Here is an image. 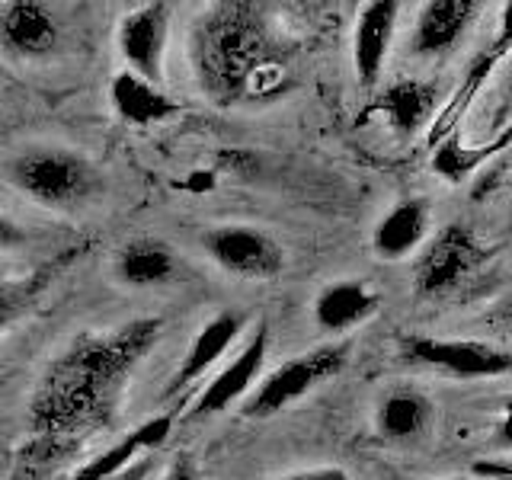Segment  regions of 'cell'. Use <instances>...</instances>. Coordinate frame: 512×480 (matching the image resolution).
I'll return each mask as SVG.
<instances>
[{
	"instance_id": "6da1fadb",
	"label": "cell",
	"mask_w": 512,
	"mask_h": 480,
	"mask_svg": "<svg viewBox=\"0 0 512 480\" xmlns=\"http://www.w3.org/2000/svg\"><path fill=\"white\" fill-rule=\"evenodd\" d=\"M164 317L148 314L112 330L74 336L45 365L26 404L29 436L80 445L119 416L135 368L151 356L164 336Z\"/></svg>"
},
{
	"instance_id": "7a4b0ae2",
	"label": "cell",
	"mask_w": 512,
	"mask_h": 480,
	"mask_svg": "<svg viewBox=\"0 0 512 480\" xmlns=\"http://www.w3.org/2000/svg\"><path fill=\"white\" fill-rule=\"evenodd\" d=\"M292 45L263 7L244 0L212 4L189 29V64L215 106L263 103L288 84Z\"/></svg>"
},
{
	"instance_id": "3957f363",
	"label": "cell",
	"mask_w": 512,
	"mask_h": 480,
	"mask_svg": "<svg viewBox=\"0 0 512 480\" xmlns=\"http://www.w3.org/2000/svg\"><path fill=\"white\" fill-rule=\"evenodd\" d=\"M4 180L26 199L55 212H77L100 196L103 186L100 173L84 154L48 144L13 154L4 167Z\"/></svg>"
},
{
	"instance_id": "277c9868",
	"label": "cell",
	"mask_w": 512,
	"mask_h": 480,
	"mask_svg": "<svg viewBox=\"0 0 512 480\" xmlns=\"http://www.w3.org/2000/svg\"><path fill=\"white\" fill-rule=\"evenodd\" d=\"M349 362V346L346 343H327L317 346L311 352H301V356L282 362L279 368L256 384V391L244 400V416L247 420H266V416H276L285 407L298 404L301 397H308L317 391L320 384H327L336 378Z\"/></svg>"
},
{
	"instance_id": "5b68a950",
	"label": "cell",
	"mask_w": 512,
	"mask_h": 480,
	"mask_svg": "<svg viewBox=\"0 0 512 480\" xmlns=\"http://www.w3.org/2000/svg\"><path fill=\"white\" fill-rule=\"evenodd\" d=\"M484 244L468 224H445L423 247L413 266V288L420 298H445L468 282L484 263Z\"/></svg>"
},
{
	"instance_id": "8992f818",
	"label": "cell",
	"mask_w": 512,
	"mask_h": 480,
	"mask_svg": "<svg viewBox=\"0 0 512 480\" xmlns=\"http://www.w3.org/2000/svg\"><path fill=\"white\" fill-rule=\"evenodd\" d=\"M202 247L212 263L234 279L266 282L285 269V250L279 240L250 224H218L202 234Z\"/></svg>"
},
{
	"instance_id": "52a82bcc",
	"label": "cell",
	"mask_w": 512,
	"mask_h": 480,
	"mask_svg": "<svg viewBox=\"0 0 512 480\" xmlns=\"http://www.w3.org/2000/svg\"><path fill=\"white\" fill-rule=\"evenodd\" d=\"M400 356L413 365L439 368L452 378H500L512 372V352L480 340H436V336H404Z\"/></svg>"
},
{
	"instance_id": "ba28073f",
	"label": "cell",
	"mask_w": 512,
	"mask_h": 480,
	"mask_svg": "<svg viewBox=\"0 0 512 480\" xmlns=\"http://www.w3.org/2000/svg\"><path fill=\"white\" fill-rule=\"evenodd\" d=\"M266 352H269V324L260 320L256 333L247 340V346L237 352V356L215 372V378L205 384L196 394L189 407V420H202V416H215L221 410H228L237 400H247L256 384L263 381V365H266Z\"/></svg>"
},
{
	"instance_id": "9c48e42d",
	"label": "cell",
	"mask_w": 512,
	"mask_h": 480,
	"mask_svg": "<svg viewBox=\"0 0 512 480\" xmlns=\"http://www.w3.org/2000/svg\"><path fill=\"white\" fill-rule=\"evenodd\" d=\"M170 36V7L167 4H144L125 13L119 20V55L125 58L128 71L151 80L160 87L164 80V52Z\"/></svg>"
},
{
	"instance_id": "30bf717a",
	"label": "cell",
	"mask_w": 512,
	"mask_h": 480,
	"mask_svg": "<svg viewBox=\"0 0 512 480\" xmlns=\"http://www.w3.org/2000/svg\"><path fill=\"white\" fill-rule=\"evenodd\" d=\"M480 10H484V4H477V0H432V4H423L410 36L413 58L445 61L448 55H455L477 23Z\"/></svg>"
},
{
	"instance_id": "8fae6325",
	"label": "cell",
	"mask_w": 512,
	"mask_h": 480,
	"mask_svg": "<svg viewBox=\"0 0 512 480\" xmlns=\"http://www.w3.org/2000/svg\"><path fill=\"white\" fill-rule=\"evenodd\" d=\"M55 13L39 0H7L0 7V45L13 61H42L58 48Z\"/></svg>"
},
{
	"instance_id": "7c38bea8",
	"label": "cell",
	"mask_w": 512,
	"mask_h": 480,
	"mask_svg": "<svg viewBox=\"0 0 512 480\" xmlns=\"http://www.w3.org/2000/svg\"><path fill=\"white\" fill-rule=\"evenodd\" d=\"M247 327V311H218L212 320H205V327L192 336L183 362L176 365V372L164 384V397H173L186 388H192L205 372L228 356V349L237 343V336Z\"/></svg>"
},
{
	"instance_id": "4fadbf2b",
	"label": "cell",
	"mask_w": 512,
	"mask_h": 480,
	"mask_svg": "<svg viewBox=\"0 0 512 480\" xmlns=\"http://www.w3.org/2000/svg\"><path fill=\"white\" fill-rule=\"evenodd\" d=\"M397 20L400 4H394V0H372L359 10L356 32H352V64H356V80L365 90H375L384 74Z\"/></svg>"
},
{
	"instance_id": "5bb4252c",
	"label": "cell",
	"mask_w": 512,
	"mask_h": 480,
	"mask_svg": "<svg viewBox=\"0 0 512 480\" xmlns=\"http://www.w3.org/2000/svg\"><path fill=\"white\" fill-rule=\"evenodd\" d=\"M170 429H173L170 413L151 416V420H144L138 429L128 432V436H122L116 445L103 448L100 455H93L87 464H80L71 480H112V477H119L125 468H132V464L141 461L144 455L157 452V448L167 442Z\"/></svg>"
},
{
	"instance_id": "9a60e30c",
	"label": "cell",
	"mask_w": 512,
	"mask_h": 480,
	"mask_svg": "<svg viewBox=\"0 0 512 480\" xmlns=\"http://www.w3.org/2000/svg\"><path fill=\"white\" fill-rule=\"evenodd\" d=\"M429 237V202L404 199L384 215L372 231V250L384 263H400L416 253Z\"/></svg>"
},
{
	"instance_id": "2e32d148",
	"label": "cell",
	"mask_w": 512,
	"mask_h": 480,
	"mask_svg": "<svg viewBox=\"0 0 512 480\" xmlns=\"http://www.w3.org/2000/svg\"><path fill=\"white\" fill-rule=\"evenodd\" d=\"M436 423V407L432 400L416 388H394L381 397L375 410V429L384 442L407 445L420 442Z\"/></svg>"
},
{
	"instance_id": "e0dca14e",
	"label": "cell",
	"mask_w": 512,
	"mask_h": 480,
	"mask_svg": "<svg viewBox=\"0 0 512 480\" xmlns=\"http://www.w3.org/2000/svg\"><path fill=\"white\" fill-rule=\"evenodd\" d=\"M314 320L327 333H346L352 327L368 324L378 314V295L365 282L343 279L330 282L314 298Z\"/></svg>"
},
{
	"instance_id": "ac0fdd59",
	"label": "cell",
	"mask_w": 512,
	"mask_h": 480,
	"mask_svg": "<svg viewBox=\"0 0 512 480\" xmlns=\"http://www.w3.org/2000/svg\"><path fill=\"white\" fill-rule=\"evenodd\" d=\"M112 276L132 288L164 285L176 276V253L157 237L125 240L112 256Z\"/></svg>"
},
{
	"instance_id": "d6986e66",
	"label": "cell",
	"mask_w": 512,
	"mask_h": 480,
	"mask_svg": "<svg viewBox=\"0 0 512 480\" xmlns=\"http://www.w3.org/2000/svg\"><path fill=\"white\" fill-rule=\"evenodd\" d=\"M112 106H116V112L125 122H135V125L160 122L180 112V106H176L164 90L151 84V80L138 77L135 71H122L112 80Z\"/></svg>"
},
{
	"instance_id": "ffe728a7",
	"label": "cell",
	"mask_w": 512,
	"mask_h": 480,
	"mask_svg": "<svg viewBox=\"0 0 512 480\" xmlns=\"http://www.w3.org/2000/svg\"><path fill=\"white\" fill-rule=\"evenodd\" d=\"M381 109L384 119L394 132H416L436 109V90L420 80H397L388 90L381 93Z\"/></svg>"
},
{
	"instance_id": "44dd1931",
	"label": "cell",
	"mask_w": 512,
	"mask_h": 480,
	"mask_svg": "<svg viewBox=\"0 0 512 480\" xmlns=\"http://www.w3.org/2000/svg\"><path fill=\"white\" fill-rule=\"evenodd\" d=\"M74 452V445L45 439V436H29L16 452L10 455L7 480H42L48 468H55L61 458H68Z\"/></svg>"
},
{
	"instance_id": "7402d4cb",
	"label": "cell",
	"mask_w": 512,
	"mask_h": 480,
	"mask_svg": "<svg viewBox=\"0 0 512 480\" xmlns=\"http://www.w3.org/2000/svg\"><path fill=\"white\" fill-rule=\"evenodd\" d=\"M480 480H512V455L506 458H480L471 464Z\"/></svg>"
},
{
	"instance_id": "603a6c76",
	"label": "cell",
	"mask_w": 512,
	"mask_h": 480,
	"mask_svg": "<svg viewBox=\"0 0 512 480\" xmlns=\"http://www.w3.org/2000/svg\"><path fill=\"white\" fill-rule=\"evenodd\" d=\"M160 480H202V474H199L196 461H192L189 455H176Z\"/></svg>"
},
{
	"instance_id": "cb8c5ba5",
	"label": "cell",
	"mask_w": 512,
	"mask_h": 480,
	"mask_svg": "<svg viewBox=\"0 0 512 480\" xmlns=\"http://www.w3.org/2000/svg\"><path fill=\"white\" fill-rule=\"evenodd\" d=\"M276 480H349V474L343 468H304V471H292Z\"/></svg>"
},
{
	"instance_id": "d4e9b609",
	"label": "cell",
	"mask_w": 512,
	"mask_h": 480,
	"mask_svg": "<svg viewBox=\"0 0 512 480\" xmlns=\"http://www.w3.org/2000/svg\"><path fill=\"white\" fill-rule=\"evenodd\" d=\"M157 471V461H154V452L151 455H144L141 461H135L132 468H125L119 477H112V480H151Z\"/></svg>"
},
{
	"instance_id": "484cf974",
	"label": "cell",
	"mask_w": 512,
	"mask_h": 480,
	"mask_svg": "<svg viewBox=\"0 0 512 480\" xmlns=\"http://www.w3.org/2000/svg\"><path fill=\"white\" fill-rule=\"evenodd\" d=\"M509 45H512V4H506L503 13H500V32H496L493 52H506Z\"/></svg>"
},
{
	"instance_id": "4316f807",
	"label": "cell",
	"mask_w": 512,
	"mask_h": 480,
	"mask_svg": "<svg viewBox=\"0 0 512 480\" xmlns=\"http://www.w3.org/2000/svg\"><path fill=\"white\" fill-rule=\"evenodd\" d=\"M500 442L512 445V400L506 404V413H503V420H500Z\"/></svg>"
},
{
	"instance_id": "83f0119b",
	"label": "cell",
	"mask_w": 512,
	"mask_h": 480,
	"mask_svg": "<svg viewBox=\"0 0 512 480\" xmlns=\"http://www.w3.org/2000/svg\"><path fill=\"white\" fill-rule=\"evenodd\" d=\"M496 317H500L506 327H512V288H509V295L503 298V304H500V311H496Z\"/></svg>"
},
{
	"instance_id": "f1b7e54d",
	"label": "cell",
	"mask_w": 512,
	"mask_h": 480,
	"mask_svg": "<svg viewBox=\"0 0 512 480\" xmlns=\"http://www.w3.org/2000/svg\"><path fill=\"white\" fill-rule=\"evenodd\" d=\"M506 80H509V87H512V58H509V74H506Z\"/></svg>"
},
{
	"instance_id": "f546056e",
	"label": "cell",
	"mask_w": 512,
	"mask_h": 480,
	"mask_svg": "<svg viewBox=\"0 0 512 480\" xmlns=\"http://www.w3.org/2000/svg\"><path fill=\"white\" fill-rule=\"evenodd\" d=\"M445 480H461V477H445Z\"/></svg>"
}]
</instances>
